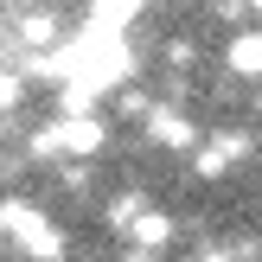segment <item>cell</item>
Here are the masks:
<instances>
[{
    "label": "cell",
    "instance_id": "5b68a950",
    "mask_svg": "<svg viewBox=\"0 0 262 262\" xmlns=\"http://www.w3.org/2000/svg\"><path fill=\"white\" fill-rule=\"evenodd\" d=\"M173 237H179V224H173L166 211H141L135 224H128V243H135V250H147V256H160Z\"/></svg>",
    "mask_w": 262,
    "mask_h": 262
},
{
    "label": "cell",
    "instance_id": "277c9868",
    "mask_svg": "<svg viewBox=\"0 0 262 262\" xmlns=\"http://www.w3.org/2000/svg\"><path fill=\"white\" fill-rule=\"evenodd\" d=\"M224 71L243 77V83H262V26H250V32H230L224 38Z\"/></svg>",
    "mask_w": 262,
    "mask_h": 262
},
{
    "label": "cell",
    "instance_id": "4fadbf2b",
    "mask_svg": "<svg viewBox=\"0 0 262 262\" xmlns=\"http://www.w3.org/2000/svg\"><path fill=\"white\" fill-rule=\"evenodd\" d=\"M58 262H64V256H58Z\"/></svg>",
    "mask_w": 262,
    "mask_h": 262
},
{
    "label": "cell",
    "instance_id": "3957f363",
    "mask_svg": "<svg viewBox=\"0 0 262 262\" xmlns=\"http://www.w3.org/2000/svg\"><path fill=\"white\" fill-rule=\"evenodd\" d=\"M147 141L154 147H166V154H192L199 147V122H192V115H179L173 102H154V115H147Z\"/></svg>",
    "mask_w": 262,
    "mask_h": 262
},
{
    "label": "cell",
    "instance_id": "7a4b0ae2",
    "mask_svg": "<svg viewBox=\"0 0 262 262\" xmlns=\"http://www.w3.org/2000/svg\"><path fill=\"white\" fill-rule=\"evenodd\" d=\"M96 147H102V122H96V109H83V115H58L51 128H38V135H32V154H71V160H90Z\"/></svg>",
    "mask_w": 262,
    "mask_h": 262
},
{
    "label": "cell",
    "instance_id": "30bf717a",
    "mask_svg": "<svg viewBox=\"0 0 262 262\" xmlns=\"http://www.w3.org/2000/svg\"><path fill=\"white\" fill-rule=\"evenodd\" d=\"M192 58H199V51H192V38H173V45H166V64H179V71H186Z\"/></svg>",
    "mask_w": 262,
    "mask_h": 262
},
{
    "label": "cell",
    "instance_id": "9c48e42d",
    "mask_svg": "<svg viewBox=\"0 0 262 262\" xmlns=\"http://www.w3.org/2000/svg\"><path fill=\"white\" fill-rule=\"evenodd\" d=\"M115 102H122V115H154L147 90H128V83H122V96H115Z\"/></svg>",
    "mask_w": 262,
    "mask_h": 262
},
{
    "label": "cell",
    "instance_id": "6da1fadb",
    "mask_svg": "<svg viewBox=\"0 0 262 262\" xmlns=\"http://www.w3.org/2000/svg\"><path fill=\"white\" fill-rule=\"evenodd\" d=\"M0 224H7V237L19 243L32 262H58L64 256V230L51 224L45 211H32L26 199H7V205H0Z\"/></svg>",
    "mask_w": 262,
    "mask_h": 262
},
{
    "label": "cell",
    "instance_id": "7c38bea8",
    "mask_svg": "<svg viewBox=\"0 0 262 262\" xmlns=\"http://www.w3.org/2000/svg\"><path fill=\"white\" fill-rule=\"evenodd\" d=\"M256 109H262V96H256Z\"/></svg>",
    "mask_w": 262,
    "mask_h": 262
},
{
    "label": "cell",
    "instance_id": "ba28073f",
    "mask_svg": "<svg viewBox=\"0 0 262 262\" xmlns=\"http://www.w3.org/2000/svg\"><path fill=\"white\" fill-rule=\"evenodd\" d=\"M141 211H147V192H122V199L109 205V230H128Z\"/></svg>",
    "mask_w": 262,
    "mask_h": 262
},
{
    "label": "cell",
    "instance_id": "52a82bcc",
    "mask_svg": "<svg viewBox=\"0 0 262 262\" xmlns=\"http://www.w3.org/2000/svg\"><path fill=\"white\" fill-rule=\"evenodd\" d=\"M19 38H26V45H38V51L58 45V19H51V13H32V19H19Z\"/></svg>",
    "mask_w": 262,
    "mask_h": 262
},
{
    "label": "cell",
    "instance_id": "8992f818",
    "mask_svg": "<svg viewBox=\"0 0 262 262\" xmlns=\"http://www.w3.org/2000/svg\"><path fill=\"white\" fill-rule=\"evenodd\" d=\"M90 13H96L102 26H115V32H122V26L141 13V0H90Z\"/></svg>",
    "mask_w": 262,
    "mask_h": 262
},
{
    "label": "cell",
    "instance_id": "8fae6325",
    "mask_svg": "<svg viewBox=\"0 0 262 262\" xmlns=\"http://www.w3.org/2000/svg\"><path fill=\"white\" fill-rule=\"evenodd\" d=\"M250 13H262V0H250Z\"/></svg>",
    "mask_w": 262,
    "mask_h": 262
}]
</instances>
